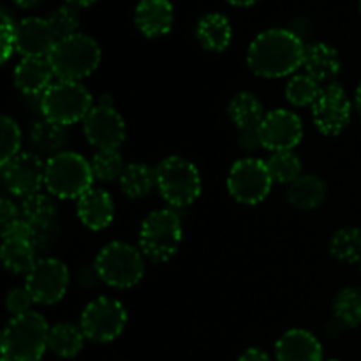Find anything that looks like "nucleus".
Instances as JSON below:
<instances>
[{
	"label": "nucleus",
	"instance_id": "obj_1",
	"mask_svg": "<svg viewBox=\"0 0 361 361\" xmlns=\"http://www.w3.org/2000/svg\"><path fill=\"white\" fill-rule=\"evenodd\" d=\"M305 48L302 37L293 30L270 28L250 42L247 63L256 76L277 80L289 76L303 66Z\"/></svg>",
	"mask_w": 361,
	"mask_h": 361
},
{
	"label": "nucleus",
	"instance_id": "obj_2",
	"mask_svg": "<svg viewBox=\"0 0 361 361\" xmlns=\"http://www.w3.org/2000/svg\"><path fill=\"white\" fill-rule=\"evenodd\" d=\"M101 46L94 37L85 34H74L60 39L48 55L56 80L78 81L95 73L101 63Z\"/></svg>",
	"mask_w": 361,
	"mask_h": 361
},
{
	"label": "nucleus",
	"instance_id": "obj_3",
	"mask_svg": "<svg viewBox=\"0 0 361 361\" xmlns=\"http://www.w3.org/2000/svg\"><path fill=\"white\" fill-rule=\"evenodd\" d=\"M48 323L39 312L13 317L2 334V360L39 361L48 349Z\"/></svg>",
	"mask_w": 361,
	"mask_h": 361
},
{
	"label": "nucleus",
	"instance_id": "obj_4",
	"mask_svg": "<svg viewBox=\"0 0 361 361\" xmlns=\"http://www.w3.org/2000/svg\"><path fill=\"white\" fill-rule=\"evenodd\" d=\"M92 166L76 152H60L46 159L44 187L59 200H80L94 182Z\"/></svg>",
	"mask_w": 361,
	"mask_h": 361
},
{
	"label": "nucleus",
	"instance_id": "obj_5",
	"mask_svg": "<svg viewBox=\"0 0 361 361\" xmlns=\"http://www.w3.org/2000/svg\"><path fill=\"white\" fill-rule=\"evenodd\" d=\"M157 189L173 208H185L201 196L203 180L200 169L180 155L162 159L155 168Z\"/></svg>",
	"mask_w": 361,
	"mask_h": 361
},
{
	"label": "nucleus",
	"instance_id": "obj_6",
	"mask_svg": "<svg viewBox=\"0 0 361 361\" xmlns=\"http://www.w3.org/2000/svg\"><path fill=\"white\" fill-rule=\"evenodd\" d=\"M183 231L178 214L169 208L148 214L141 222L140 249L154 263H166L180 249Z\"/></svg>",
	"mask_w": 361,
	"mask_h": 361
},
{
	"label": "nucleus",
	"instance_id": "obj_7",
	"mask_svg": "<svg viewBox=\"0 0 361 361\" xmlns=\"http://www.w3.org/2000/svg\"><path fill=\"white\" fill-rule=\"evenodd\" d=\"M94 267L97 277L116 289L134 288L145 275L143 252L126 242H111L102 247Z\"/></svg>",
	"mask_w": 361,
	"mask_h": 361
},
{
	"label": "nucleus",
	"instance_id": "obj_8",
	"mask_svg": "<svg viewBox=\"0 0 361 361\" xmlns=\"http://www.w3.org/2000/svg\"><path fill=\"white\" fill-rule=\"evenodd\" d=\"M92 108H94L92 94L88 88H85V85L78 81L56 80L41 95L42 118L51 120L63 127L83 122Z\"/></svg>",
	"mask_w": 361,
	"mask_h": 361
},
{
	"label": "nucleus",
	"instance_id": "obj_9",
	"mask_svg": "<svg viewBox=\"0 0 361 361\" xmlns=\"http://www.w3.org/2000/svg\"><path fill=\"white\" fill-rule=\"evenodd\" d=\"M226 183L233 200L242 204H257L271 192L274 178L268 171L267 161L247 157L231 166Z\"/></svg>",
	"mask_w": 361,
	"mask_h": 361
},
{
	"label": "nucleus",
	"instance_id": "obj_10",
	"mask_svg": "<svg viewBox=\"0 0 361 361\" xmlns=\"http://www.w3.org/2000/svg\"><path fill=\"white\" fill-rule=\"evenodd\" d=\"M127 324V310L115 298H95L83 309L80 326L85 337L97 344H106L122 335Z\"/></svg>",
	"mask_w": 361,
	"mask_h": 361
},
{
	"label": "nucleus",
	"instance_id": "obj_11",
	"mask_svg": "<svg viewBox=\"0 0 361 361\" xmlns=\"http://www.w3.org/2000/svg\"><path fill=\"white\" fill-rule=\"evenodd\" d=\"M25 288L30 293L34 303L55 305L66 295L69 288V270L55 257H42L35 261L25 279Z\"/></svg>",
	"mask_w": 361,
	"mask_h": 361
},
{
	"label": "nucleus",
	"instance_id": "obj_12",
	"mask_svg": "<svg viewBox=\"0 0 361 361\" xmlns=\"http://www.w3.org/2000/svg\"><path fill=\"white\" fill-rule=\"evenodd\" d=\"M353 115V102L342 85L328 83L312 104V120L324 136H338L348 129Z\"/></svg>",
	"mask_w": 361,
	"mask_h": 361
},
{
	"label": "nucleus",
	"instance_id": "obj_13",
	"mask_svg": "<svg viewBox=\"0 0 361 361\" xmlns=\"http://www.w3.org/2000/svg\"><path fill=\"white\" fill-rule=\"evenodd\" d=\"M44 173L46 161L32 152H20L7 162H2V176L7 190L21 200L41 192Z\"/></svg>",
	"mask_w": 361,
	"mask_h": 361
},
{
	"label": "nucleus",
	"instance_id": "obj_14",
	"mask_svg": "<svg viewBox=\"0 0 361 361\" xmlns=\"http://www.w3.org/2000/svg\"><path fill=\"white\" fill-rule=\"evenodd\" d=\"M83 133L97 150L116 148L126 140V122L113 104L99 102L83 120Z\"/></svg>",
	"mask_w": 361,
	"mask_h": 361
},
{
	"label": "nucleus",
	"instance_id": "obj_15",
	"mask_svg": "<svg viewBox=\"0 0 361 361\" xmlns=\"http://www.w3.org/2000/svg\"><path fill=\"white\" fill-rule=\"evenodd\" d=\"M261 143L270 152L293 150L303 137V123L289 109H274L267 113L259 126Z\"/></svg>",
	"mask_w": 361,
	"mask_h": 361
},
{
	"label": "nucleus",
	"instance_id": "obj_16",
	"mask_svg": "<svg viewBox=\"0 0 361 361\" xmlns=\"http://www.w3.org/2000/svg\"><path fill=\"white\" fill-rule=\"evenodd\" d=\"M59 42L48 18L30 16L16 23V51L21 56H48Z\"/></svg>",
	"mask_w": 361,
	"mask_h": 361
},
{
	"label": "nucleus",
	"instance_id": "obj_17",
	"mask_svg": "<svg viewBox=\"0 0 361 361\" xmlns=\"http://www.w3.org/2000/svg\"><path fill=\"white\" fill-rule=\"evenodd\" d=\"M55 76L48 56H23L14 67L13 80L21 94L42 95L49 87Z\"/></svg>",
	"mask_w": 361,
	"mask_h": 361
},
{
	"label": "nucleus",
	"instance_id": "obj_18",
	"mask_svg": "<svg viewBox=\"0 0 361 361\" xmlns=\"http://www.w3.org/2000/svg\"><path fill=\"white\" fill-rule=\"evenodd\" d=\"M76 212L78 219L85 228L92 229V231H101L113 222L115 203L108 190L92 187L78 200Z\"/></svg>",
	"mask_w": 361,
	"mask_h": 361
},
{
	"label": "nucleus",
	"instance_id": "obj_19",
	"mask_svg": "<svg viewBox=\"0 0 361 361\" xmlns=\"http://www.w3.org/2000/svg\"><path fill=\"white\" fill-rule=\"evenodd\" d=\"M275 358L277 361H323V345L314 334L295 328L277 341Z\"/></svg>",
	"mask_w": 361,
	"mask_h": 361
},
{
	"label": "nucleus",
	"instance_id": "obj_20",
	"mask_svg": "<svg viewBox=\"0 0 361 361\" xmlns=\"http://www.w3.org/2000/svg\"><path fill=\"white\" fill-rule=\"evenodd\" d=\"M137 30L147 37H162L175 23V9L169 0H140L134 13Z\"/></svg>",
	"mask_w": 361,
	"mask_h": 361
},
{
	"label": "nucleus",
	"instance_id": "obj_21",
	"mask_svg": "<svg viewBox=\"0 0 361 361\" xmlns=\"http://www.w3.org/2000/svg\"><path fill=\"white\" fill-rule=\"evenodd\" d=\"M341 56L334 46L326 42H312L305 48L303 69H305V74L314 78L317 83L334 80L341 73Z\"/></svg>",
	"mask_w": 361,
	"mask_h": 361
},
{
	"label": "nucleus",
	"instance_id": "obj_22",
	"mask_svg": "<svg viewBox=\"0 0 361 361\" xmlns=\"http://www.w3.org/2000/svg\"><path fill=\"white\" fill-rule=\"evenodd\" d=\"M20 210L21 219L27 221L35 229L42 243V238L48 235V231L53 228L56 221V207L51 194L35 192L32 196L25 197L21 201Z\"/></svg>",
	"mask_w": 361,
	"mask_h": 361
},
{
	"label": "nucleus",
	"instance_id": "obj_23",
	"mask_svg": "<svg viewBox=\"0 0 361 361\" xmlns=\"http://www.w3.org/2000/svg\"><path fill=\"white\" fill-rule=\"evenodd\" d=\"M326 183L316 175H302L289 183L288 201L298 210H316L326 200Z\"/></svg>",
	"mask_w": 361,
	"mask_h": 361
},
{
	"label": "nucleus",
	"instance_id": "obj_24",
	"mask_svg": "<svg viewBox=\"0 0 361 361\" xmlns=\"http://www.w3.org/2000/svg\"><path fill=\"white\" fill-rule=\"evenodd\" d=\"M197 41L207 51H224L233 39V28L224 14L210 13L197 23Z\"/></svg>",
	"mask_w": 361,
	"mask_h": 361
},
{
	"label": "nucleus",
	"instance_id": "obj_25",
	"mask_svg": "<svg viewBox=\"0 0 361 361\" xmlns=\"http://www.w3.org/2000/svg\"><path fill=\"white\" fill-rule=\"evenodd\" d=\"M35 245L32 240L27 238H2V249H0V257L11 274H28L35 264Z\"/></svg>",
	"mask_w": 361,
	"mask_h": 361
},
{
	"label": "nucleus",
	"instance_id": "obj_26",
	"mask_svg": "<svg viewBox=\"0 0 361 361\" xmlns=\"http://www.w3.org/2000/svg\"><path fill=\"white\" fill-rule=\"evenodd\" d=\"M228 115L240 130H245L259 127L267 113H264L261 101L252 92H238L229 101Z\"/></svg>",
	"mask_w": 361,
	"mask_h": 361
},
{
	"label": "nucleus",
	"instance_id": "obj_27",
	"mask_svg": "<svg viewBox=\"0 0 361 361\" xmlns=\"http://www.w3.org/2000/svg\"><path fill=\"white\" fill-rule=\"evenodd\" d=\"M85 334L81 326L73 323H59L49 326L48 349L60 358H74L85 345Z\"/></svg>",
	"mask_w": 361,
	"mask_h": 361
},
{
	"label": "nucleus",
	"instance_id": "obj_28",
	"mask_svg": "<svg viewBox=\"0 0 361 361\" xmlns=\"http://www.w3.org/2000/svg\"><path fill=\"white\" fill-rule=\"evenodd\" d=\"M120 190L126 196L137 200V197H145L157 187V176H155V169L145 162H130L126 166L122 176L118 180Z\"/></svg>",
	"mask_w": 361,
	"mask_h": 361
},
{
	"label": "nucleus",
	"instance_id": "obj_29",
	"mask_svg": "<svg viewBox=\"0 0 361 361\" xmlns=\"http://www.w3.org/2000/svg\"><path fill=\"white\" fill-rule=\"evenodd\" d=\"M30 140L41 154H46L48 157H51V155L63 152L62 148L67 141V130L60 123L42 118L32 126Z\"/></svg>",
	"mask_w": 361,
	"mask_h": 361
},
{
	"label": "nucleus",
	"instance_id": "obj_30",
	"mask_svg": "<svg viewBox=\"0 0 361 361\" xmlns=\"http://www.w3.org/2000/svg\"><path fill=\"white\" fill-rule=\"evenodd\" d=\"M330 252L341 263H361V229H338L330 240Z\"/></svg>",
	"mask_w": 361,
	"mask_h": 361
},
{
	"label": "nucleus",
	"instance_id": "obj_31",
	"mask_svg": "<svg viewBox=\"0 0 361 361\" xmlns=\"http://www.w3.org/2000/svg\"><path fill=\"white\" fill-rule=\"evenodd\" d=\"M267 166L274 182L293 183L302 176V161L293 150L271 152L267 159Z\"/></svg>",
	"mask_w": 361,
	"mask_h": 361
},
{
	"label": "nucleus",
	"instance_id": "obj_32",
	"mask_svg": "<svg viewBox=\"0 0 361 361\" xmlns=\"http://www.w3.org/2000/svg\"><path fill=\"white\" fill-rule=\"evenodd\" d=\"M334 314L344 326L356 328L361 324V289L344 288L334 300Z\"/></svg>",
	"mask_w": 361,
	"mask_h": 361
},
{
	"label": "nucleus",
	"instance_id": "obj_33",
	"mask_svg": "<svg viewBox=\"0 0 361 361\" xmlns=\"http://www.w3.org/2000/svg\"><path fill=\"white\" fill-rule=\"evenodd\" d=\"M321 90L323 87L309 74H296L286 85V99L296 108H307L317 101Z\"/></svg>",
	"mask_w": 361,
	"mask_h": 361
},
{
	"label": "nucleus",
	"instance_id": "obj_34",
	"mask_svg": "<svg viewBox=\"0 0 361 361\" xmlns=\"http://www.w3.org/2000/svg\"><path fill=\"white\" fill-rule=\"evenodd\" d=\"M92 173H94L95 180L101 182H111V180L122 176L126 164H123V157L120 150L116 148H109V150H97L90 161Z\"/></svg>",
	"mask_w": 361,
	"mask_h": 361
},
{
	"label": "nucleus",
	"instance_id": "obj_35",
	"mask_svg": "<svg viewBox=\"0 0 361 361\" xmlns=\"http://www.w3.org/2000/svg\"><path fill=\"white\" fill-rule=\"evenodd\" d=\"M48 21L60 41V39L78 34V27H80V14H78L76 7L67 4V6H62L59 7V9L53 11V13L49 14Z\"/></svg>",
	"mask_w": 361,
	"mask_h": 361
},
{
	"label": "nucleus",
	"instance_id": "obj_36",
	"mask_svg": "<svg viewBox=\"0 0 361 361\" xmlns=\"http://www.w3.org/2000/svg\"><path fill=\"white\" fill-rule=\"evenodd\" d=\"M0 134H2V140H0V159H2V162H7L9 159H13L14 155L20 154V126H18L11 116L4 115L2 120H0Z\"/></svg>",
	"mask_w": 361,
	"mask_h": 361
},
{
	"label": "nucleus",
	"instance_id": "obj_37",
	"mask_svg": "<svg viewBox=\"0 0 361 361\" xmlns=\"http://www.w3.org/2000/svg\"><path fill=\"white\" fill-rule=\"evenodd\" d=\"M34 303L30 293L27 291V288H16L13 291H9L6 298V307L13 317L23 316V314L30 312V307Z\"/></svg>",
	"mask_w": 361,
	"mask_h": 361
},
{
	"label": "nucleus",
	"instance_id": "obj_38",
	"mask_svg": "<svg viewBox=\"0 0 361 361\" xmlns=\"http://www.w3.org/2000/svg\"><path fill=\"white\" fill-rule=\"evenodd\" d=\"M0 34H2V63H6L16 51V25L7 13H2Z\"/></svg>",
	"mask_w": 361,
	"mask_h": 361
},
{
	"label": "nucleus",
	"instance_id": "obj_39",
	"mask_svg": "<svg viewBox=\"0 0 361 361\" xmlns=\"http://www.w3.org/2000/svg\"><path fill=\"white\" fill-rule=\"evenodd\" d=\"M20 219L21 210L14 204V201H11L9 197H2V203H0V226H2V231L11 228Z\"/></svg>",
	"mask_w": 361,
	"mask_h": 361
},
{
	"label": "nucleus",
	"instance_id": "obj_40",
	"mask_svg": "<svg viewBox=\"0 0 361 361\" xmlns=\"http://www.w3.org/2000/svg\"><path fill=\"white\" fill-rule=\"evenodd\" d=\"M240 147L247 152H254V150H257V148H263V143H261L259 127L240 130Z\"/></svg>",
	"mask_w": 361,
	"mask_h": 361
},
{
	"label": "nucleus",
	"instance_id": "obj_41",
	"mask_svg": "<svg viewBox=\"0 0 361 361\" xmlns=\"http://www.w3.org/2000/svg\"><path fill=\"white\" fill-rule=\"evenodd\" d=\"M238 361H271L270 356L263 351V349H257V348H250L240 356Z\"/></svg>",
	"mask_w": 361,
	"mask_h": 361
},
{
	"label": "nucleus",
	"instance_id": "obj_42",
	"mask_svg": "<svg viewBox=\"0 0 361 361\" xmlns=\"http://www.w3.org/2000/svg\"><path fill=\"white\" fill-rule=\"evenodd\" d=\"M14 4H16L18 7H21V9H32V7L37 6L41 0H13Z\"/></svg>",
	"mask_w": 361,
	"mask_h": 361
},
{
	"label": "nucleus",
	"instance_id": "obj_43",
	"mask_svg": "<svg viewBox=\"0 0 361 361\" xmlns=\"http://www.w3.org/2000/svg\"><path fill=\"white\" fill-rule=\"evenodd\" d=\"M355 108H356V111L361 115V81H360L358 88H356V94H355Z\"/></svg>",
	"mask_w": 361,
	"mask_h": 361
},
{
	"label": "nucleus",
	"instance_id": "obj_44",
	"mask_svg": "<svg viewBox=\"0 0 361 361\" xmlns=\"http://www.w3.org/2000/svg\"><path fill=\"white\" fill-rule=\"evenodd\" d=\"M67 2L71 4V6L74 7H87V6H92V4L95 2V0H67Z\"/></svg>",
	"mask_w": 361,
	"mask_h": 361
},
{
	"label": "nucleus",
	"instance_id": "obj_45",
	"mask_svg": "<svg viewBox=\"0 0 361 361\" xmlns=\"http://www.w3.org/2000/svg\"><path fill=\"white\" fill-rule=\"evenodd\" d=\"M229 4L233 6H240V7H245V6H252V4L259 2V0H228Z\"/></svg>",
	"mask_w": 361,
	"mask_h": 361
},
{
	"label": "nucleus",
	"instance_id": "obj_46",
	"mask_svg": "<svg viewBox=\"0 0 361 361\" xmlns=\"http://www.w3.org/2000/svg\"><path fill=\"white\" fill-rule=\"evenodd\" d=\"M360 13H361V0H360Z\"/></svg>",
	"mask_w": 361,
	"mask_h": 361
},
{
	"label": "nucleus",
	"instance_id": "obj_47",
	"mask_svg": "<svg viewBox=\"0 0 361 361\" xmlns=\"http://www.w3.org/2000/svg\"><path fill=\"white\" fill-rule=\"evenodd\" d=\"M328 361H341V360H328Z\"/></svg>",
	"mask_w": 361,
	"mask_h": 361
},
{
	"label": "nucleus",
	"instance_id": "obj_48",
	"mask_svg": "<svg viewBox=\"0 0 361 361\" xmlns=\"http://www.w3.org/2000/svg\"><path fill=\"white\" fill-rule=\"evenodd\" d=\"M2 361H7V360H2Z\"/></svg>",
	"mask_w": 361,
	"mask_h": 361
},
{
	"label": "nucleus",
	"instance_id": "obj_49",
	"mask_svg": "<svg viewBox=\"0 0 361 361\" xmlns=\"http://www.w3.org/2000/svg\"><path fill=\"white\" fill-rule=\"evenodd\" d=\"M360 268H361V263H360Z\"/></svg>",
	"mask_w": 361,
	"mask_h": 361
}]
</instances>
